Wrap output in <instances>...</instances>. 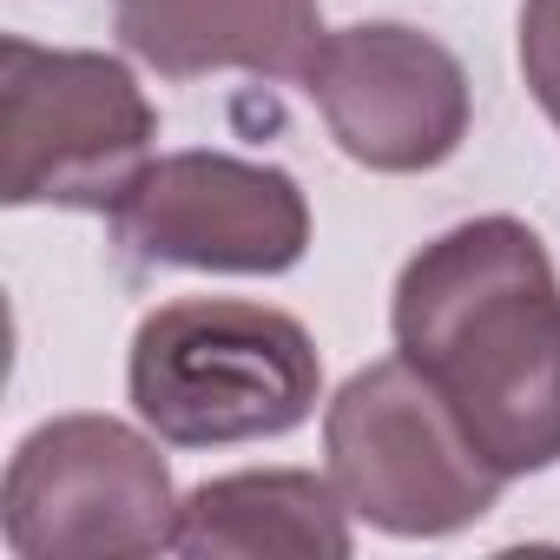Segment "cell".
<instances>
[{
    "label": "cell",
    "mask_w": 560,
    "mask_h": 560,
    "mask_svg": "<svg viewBox=\"0 0 560 560\" xmlns=\"http://www.w3.org/2000/svg\"><path fill=\"white\" fill-rule=\"evenodd\" d=\"M159 113L126 60L0 40V198L113 211L152 165Z\"/></svg>",
    "instance_id": "cell-3"
},
{
    "label": "cell",
    "mask_w": 560,
    "mask_h": 560,
    "mask_svg": "<svg viewBox=\"0 0 560 560\" xmlns=\"http://www.w3.org/2000/svg\"><path fill=\"white\" fill-rule=\"evenodd\" d=\"M113 34L165 80H298L324 47V0H119Z\"/></svg>",
    "instance_id": "cell-8"
},
{
    "label": "cell",
    "mask_w": 560,
    "mask_h": 560,
    "mask_svg": "<svg viewBox=\"0 0 560 560\" xmlns=\"http://www.w3.org/2000/svg\"><path fill=\"white\" fill-rule=\"evenodd\" d=\"M126 389L159 442L231 448L304 429L324 396V363L291 311L244 298H178L139 324Z\"/></svg>",
    "instance_id": "cell-2"
},
{
    "label": "cell",
    "mask_w": 560,
    "mask_h": 560,
    "mask_svg": "<svg viewBox=\"0 0 560 560\" xmlns=\"http://www.w3.org/2000/svg\"><path fill=\"white\" fill-rule=\"evenodd\" d=\"M139 270L284 277L311 250V198L284 165L237 152H165L106 211Z\"/></svg>",
    "instance_id": "cell-6"
},
{
    "label": "cell",
    "mask_w": 560,
    "mask_h": 560,
    "mask_svg": "<svg viewBox=\"0 0 560 560\" xmlns=\"http://www.w3.org/2000/svg\"><path fill=\"white\" fill-rule=\"evenodd\" d=\"M304 93L324 113L343 159L389 178L448 165L475 113L462 60L435 34L402 21H357L324 34L304 73Z\"/></svg>",
    "instance_id": "cell-7"
},
{
    "label": "cell",
    "mask_w": 560,
    "mask_h": 560,
    "mask_svg": "<svg viewBox=\"0 0 560 560\" xmlns=\"http://www.w3.org/2000/svg\"><path fill=\"white\" fill-rule=\"evenodd\" d=\"M324 455L343 508L396 540L462 534L508 488L409 357H383L330 396Z\"/></svg>",
    "instance_id": "cell-4"
},
{
    "label": "cell",
    "mask_w": 560,
    "mask_h": 560,
    "mask_svg": "<svg viewBox=\"0 0 560 560\" xmlns=\"http://www.w3.org/2000/svg\"><path fill=\"white\" fill-rule=\"evenodd\" d=\"M521 80L540 100V113L560 126V0L521 8Z\"/></svg>",
    "instance_id": "cell-10"
},
{
    "label": "cell",
    "mask_w": 560,
    "mask_h": 560,
    "mask_svg": "<svg viewBox=\"0 0 560 560\" xmlns=\"http://www.w3.org/2000/svg\"><path fill=\"white\" fill-rule=\"evenodd\" d=\"M178 488L159 442L119 416L40 422L0 481V534L21 560H139L178 540Z\"/></svg>",
    "instance_id": "cell-5"
},
{
    "label": "cell",
    "mask_w": 560,
    "mask_h": 560,
    "mask_svg": "<svg viewBox=\"0 0 560 560\" xmlns=\"http://www.w3.org/2000/svg\"><path fill=\"white\" fill-rule=\"evenodd\" d=\"M389 330L508 481L560 462V270L521 218H468L422 244Z\"/></svg>",
    "instance_id": "cell-1"
},
{
    "label": "cell",
    "mask_w": 560,
    "mask_h": 560,
    "mask_svg": "<svg viewBox=\"0 0 560 560\" xmlns=\"http://www.w3.org/2000/svg\"><path fill=\"white\" fill-rule=\"evenodd\" d=\"M350 508L330 475L244 468L198 481L178 508L172 553L185 560H350Z\"/></svg>",
    "instance_id": "cell-9"
}]
</instances>
